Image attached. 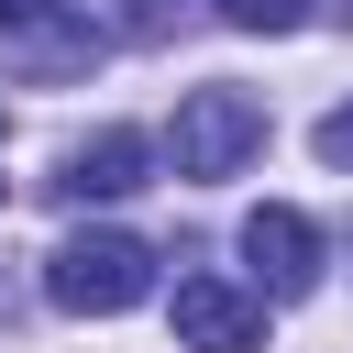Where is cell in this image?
Masks as SVG:
<instances>
[{"instance_id":"cell-2","label":"cell","mask_w":353,"mask_h":353,"mask_svg":"<svg viewBox=\"0 0 353 353\" xmlns=\"http://www.w3.org/2000/svg\"><path fill=\"white\" fill-rule=\"evenodd\" d=\"M165 154H176V176H199V188H210V176H243V165L265 154V99H254V88H188Z\"/></svg>"},{"instance_id":"cell-10","label":"cell","mask_w":353,"mask_h":353,"mask_svg":"<svg viewBox=\"0 0 353 353\" xmlns=\"http://www.w3.org/2000/svg\"><path fill=\"white\" fill-rule=\"evenodd\" d=\"M22 11H44V0H0V22H22Z\"/></svg>"},{"instance_id":"cell-7","label":"cell","mask_w":353,"mask_h":353,"mask_svg":"<svg viewBox=\"0 0 353 353\" xmlns=\"http://www.w3.org/2000/svg\"><path fill=\"white\" fill-rule=\"evenodd\" d=\"M210 11H221L232 33H298V22H309V0H210Z\"/></svg>"},{"instance_id":"cell-4","label":"cell","mask_w":353,"mask_h":353,"mask_svg":"<svg viewBox=\"0 0 353 353\" xmlns=\"http://www.w3.org/2000/svg\"><path fill=\"white\" fill-rule=\"evenodd\" d=\"M143 176H154V143H143L132 121H110V132H88V143H66L44 188H55L66 210H88V199H132Z\"/></svg>"},{"instance_id":"cell-3","label":"cell","mask_w":353,"mask_h":353,"mask_svg":"<svg viewBox=\"0 0 353 353\" xmlns=\"http://www.w3.org/2000/svg\"><path fill=\"white\" fill-rule=\"evenodd\" d=\"M0 66H11L22 88H55V77H88V66H99V22H88V0H44V11L0 22Z\"/></svg>"},{"instance_id":"cell-9","label":"cell","mask_w":353,"mask_h":353,"mask_svg":"<svg viewBox=\"0 0 353 353\" xmlns=\"http://www.w3.org/2000/svg\"><path fill=\"white\" fill-rule=\"evenodd\" d=\"M309 143H320V165H331V176H353V99H342V110H331Z\"/></svg>"},{"instance_id":"cell-11","label":"cell","mask_w":353,"mask_h":353,"mask_svg":"<svg viewBox=\"0 0 353 353\" xmlns=\"http://www.w3.org/2000/svg\"><path fill=\"white\" fill-rule=\"evenodd\" d=\"M331 22H353V0H331Z\"/></svg>"},{"instance_id":"cell-5","label":"cell","mask_w":353,"mask_h":353,"mask_svg":"<svg viewBox=\"0 0 353 353\" xmlns=\"http://www.w3.org/2000/svg\"><path fill=\"white\" fill-rule=\"evenodd\" d=\"M243 265H254L265 298H309V287H320V232H309V210L265 199V210L243 221Z\"/></svg>"},{"instance_id":"cell-1","label":"cell","mask_w":353,"mask_h":353,"mask_svg":"<svg viewBox=\"0 0 353 353\" xmlns=\"http://www.w3.org/2000/svg\"><path fill=\"white\" fill-rule=\"evenodd\" d=\"M143 287H154V243H132V232H66V243L44 254V298L77 309V320L132 309Z\"/></svg>"},{"instance_id":"cell-6","label":"cell","mask_w":353,"mask_h":353,"mask_svg":"<svg viewBox=\"0 0 353 353\" xmlns=\"http://www.w3.org/2000/svg\"><path fill=\"white\" fill-rule=\"evenodd\" d=\"M176 342L188 353H254L265 342V298L232 276H176Z\"/></svg>"},{"instance_id":"cell-8","label":"cell","mask_w":353,"mask_h":353,"mask_svg":"<svg viewBox=\"0 0 353 353\" xmlns=\"http://www.w3.org/2000/svg\"><path fill=\"white\" fill-rule=\"evenodd\" d=\"M176 11H188V0H121V33L154 44V33H176Z\"/></svg>"}]
</instances>
